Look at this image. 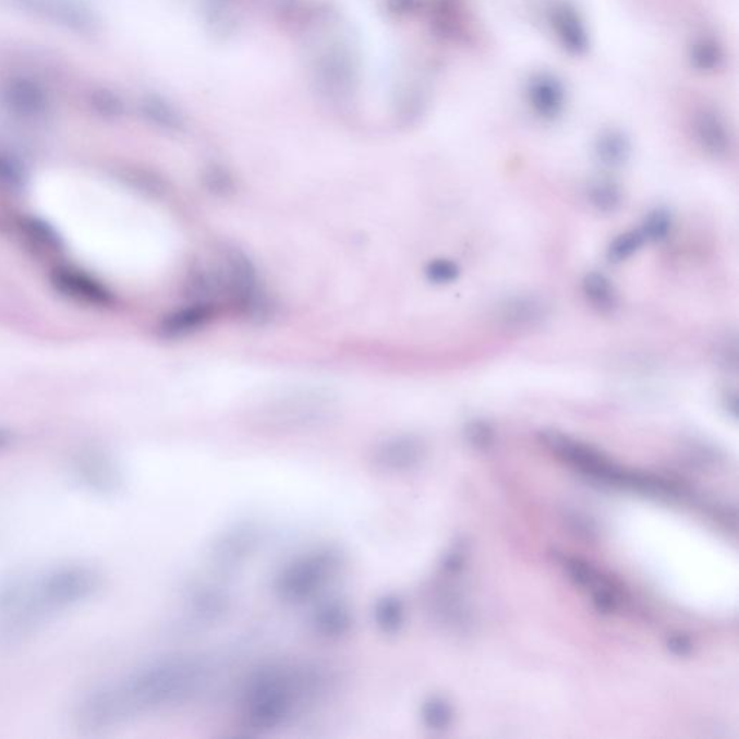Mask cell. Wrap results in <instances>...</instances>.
Wrapping results in <instances>:
<instances>
[{"mask_svg":"<svg viewBox=\"0 0 739 739\" xmlns=\"http://www.w3.org/2000/svg\"><path fill=\"white\" fill-rule=\"evenodd\" d=\"M211 671L208 658L197 654L157 658L84 694L77 703L75 719L90 732L118 728L190 701L210 682Z\"/></svg>","mask_w":739,"mask_h":739,"instance_id":"obj_1","label":"cell"},{"mask_svg":"<svg viewBox=\"0 0 739 739\" xmlns=\"http://www.w3.org/2000/svg\"><path fill=\"white\" fill-rule=\"evenodd\" d=\"M100 572L65 564L39 573L20 572L15 595L0 614L4 635L15 639L37 630L57 614L86 603L101 590Z\"/></svg>","mask_w":739,"mask_h":739,"instance_id":"obj_2","label":"cell"},{"mask_svg":"<svg viewBox=\"0 0 739 739\" xmlns=\"http://www.w3.org/2000/svg\"><path fill=\"white\" fill-rule=\"evenodd\" d=\"M328 688V676L315 665L275 663L257 669L244 685L240 724L247 731H275L313 705Z\"/></svg>","mask_w":739,"mask_h":739,"instance_id":"obj_3","label":"cell"},{"mask_svg":"<svg viewBox=\"0 0 739 739\" xmlns=\"http://www.w3.org/2000/svg\"><path fill=\"white\" fill-rule=\"evenodd\" d=\"M342 567L344 556L337 547L323 546L306 552L280 569L274 581L275 594L283 603H306L336 580Z\"/></svg>","mask_w":739,"mask_h":739,"instance_id":"obj_4","label":"cell"},{"mask_svg":"<svg viewBox=\"0 0 739 739\" xmlns=\"http://www.w3.org/2000/svg\"><path fill=\"white\" fill-rule=\"evenodd\" d=\"M226 300L235 306L249 323L265 325L275 317L276 306L267 295L255 264L246 253L235 247H222L217 255Z\"/></svg>","mask_w":739,"mask_h":739,"instance_id":"obj_5","label":"cell"},{"mask_svg":"<svg viewBox=\"0 0 739 739\" xmlns=\"http://www.w3.org/2000/svg\"><path fill=\"white\" fill-rule=\"evenodd\" d=\"M542 439L556 456L594 480L639 489L643 493H649L652 487V476L626 473L594 448L578 443L559 432H543Z\"/></svg>","mask_w":739,"mask_h":739,"instance_id":"obj_6","label":"cell"},{"mask_svg":"<svg viewBox=\"0 0 739 739\" xmlns=\"http://www.w3.org/2000/svg\"><path fill=\"white\" fill-rule=\"evenodd\" d=\"M259 524L240 522L218 534L208 549V564L218 576H231L259 549Z\"/></svg>","mask_w":739,"mask_h":739,"instance_id":"obj_7","label":"cell"},{"mask_svg":"<svg viewBox=\"0 0 739 739\" xmlns=\"http://www.w3.org/2000/svg\"><path fill=\"white\" fill-rule=\"evenodd\" d=\"M75 484L99 496H111L123 487L124 476L109 453L88 449L74 458L70 469Z\"/></svg>","mask_w":739,"mask_h":739,"instance_id":"obj_8","label":"cell"},{"mask_svg":"<svg viewBox=\"0 0 739 739\" xmlns=\"http://www.w3.org/2000/svg\"><path fill=\"white\" fill-rule=\"evenodd\" d=\"M425 453V444L417 436H390L374 448L372 464L383 473H407L421 464Z\"/></svg>","mask_w":739,"mask_h":739,"instance_id":"obj_9","label":"cell"},{"mask_svg":"<svg viewBox=\"0 0 739 739\" xmlns=\"http://www.w3.org/2000/svg\"><path fill=\"white\" fill-rule=\"evenodd\" d=\"M332 411V399L320 391H302L279 400L271 407V420L279 425H308L319 422Z\"/></svg>","mask_w":739,"mask_h":739,"instance_id":"obj_10","label":"cell"},{"mask_svg":"<svg viewBox=\"0 0 739 739\" xmlns=\"http://www.w3.org/2000/svg\"><path fill=\"white\" fill-rule=\"evenodd\" d=\"M230 611V596L216 583L195 586L185 599V625L195 629L216 625Z\"/></svg>","mask_w":739,"mask_h":739,"instance_id":"obj_11","label":"cell"},{"mask_svg":"<svg viewBox=\"0 0 739 739\" xmlns=\"http://www.w3.org/2000/svg\"><path fill=\"white\" fill-rule=\"evenodd\" d=\"M52 287L62 296L69 298L78 304L92 306H109L113 302V295L104 283L90 275L73 267H61L52 274Z\"/></svg>","mask_w":739,"mask_h":739,"instance_id":"obj_12","label":"cell"},{"mask_svg":"<svg viewBox=\"0 0 739 739\" xmlns=\"http://www.w3.org/2000/svg\"><path fill=\"white\" fill-rule=\"evenodd\" d=\"M216 314V306L194 304L173 311L160 320L159 337L168 341L184 340L193 334L206 328Z\"/></svg>","mask_w":739,"mask_h":739,"instance_id":"obj_13","label":"cell"},{"mask_svg":"<svg viewBox=\"0 0 739 739\" xmlns=\"http://www.w3.org/2000/svg\"><path fill=\"white\" fill-rule=\"evenodd\" d=\"M353 621L349 604L341 599H329L315 608L311 627L323 639L337 640L350 633Z\"/></svg>","mask_w":739,"mask_h":739,"instance_id":"obj_14","label":"cell"},{"mask_svg":"<svg viewBox=\"0 0 739 739\" xmlns=\"http://www.w3.org/2000/svg\"><path fill=\"white\" fill-rule=\"evenodd\" d=\"M547 315V305L537 296H514L502 302L497 317L506 327L529 328L541 324Z\"/></svg>","mask_w":739,"mask_h":739,"instance_id":"obj_15","label":"cell"},{"mask_svg":"<svg viewBox=\"0 0 739 739\" xmlns=\"http://www.w3.org/2000/svg\"><path fill=\"white\" fill-rule=\"evenodd\" d=\"M582 291L595 308L611 311L617 305V295L607 276L591 271L582 280Z\"/></svg>","mask_w":739,"mask_h":739,"instance_id":"obj_16","label":"cell"},{"mask_svg":"<svg viewBox=\"0 0 739 739\" xmlns=\"http://www.w3.org/2000/svg\"><path fill=\"white\" fill-rule=\"evenodd\" d=\"M374 622L378 629L386 634L398 633L402 629L404 622V607L402 601L396 596H385V598L377 601L374 607Z\"/></svg>","mask_w":739,"mask_h":739,"instance_id":"obj_17","label":"cell"},{"mask_svg":"<svg viewBox=\"0 0 739 739\" xmlns=\"http://www.w3.org/2000/svg\"><path fill=\"white\" fill-rule=\"evenodd\" d=\"M698 133L701 144L707 153L715 155V157L727 153V133H725V129L720 126L718 120L703 116L698 124Z\"/></svg>","mask_w":739,"mask_h":739,"instance_id":"obj_18","label":"cell"},{"mask_svg":"<svg viewBox=\"0 0 739 739\" xmlns=\"http://www.w3.org/2000/svg\"><path fill=\"white\" fill-rule=\"evenodd\" d=\"M422 720L432 731H444L452 723V707L443 698H431L423 703Z\"/></svg>","mask_w":739,"mask_h":739,"instance_id":"obj_19","label":"cell"},{"mask_svg":"<svg viewBox=\"0 0 739 739\" xmlns=\"http://www.w3.org/2000/svg\"><path fill=\"white\" fill-rule=\"evenodd\" d=\"M596 153H598L601 162L607 165V167H620L629 157V144H627L625 137L609 133V135L601 137Z\"/></svg>","mask_w":739,"mask_h":739,"instance_id":"obj_20","label":"cell"},{"mask_svg":"<svg viewBox=\"0 0 739 739\" xmlns=\"http://www.w3.org/2000/svg\"><path fill=\"white\" fill-rule=\"evenodd\" d=\"M587 195L592 206L601 213H614L621 204V191L611 181L595 182Z\"/></svg>","mask_w":739,"mask_h":739,"instance_id":"obj_21","label":"cell"},{"mask_svg":"<svg viewBox=\"0 0 739 739\" xmlns=\"http://www.w3.org/2000/svg\"><path fill=\"white\" fill-rule=\"evenodd\" d=\"M564 565L573 582L581 586L591 587L592 592L609 585V583L605 581L590 564H586L585 560L564 558Z\"/></svg>","mask_w":739,"mask_h":739,"instance_id":"obj_22","label":"cell"},{"mask_svg":"<svg viewBox=\"0 0 739 739\" xmlns=\"http://www.w3.org/2000/svg\"><path fill=\"white\" fill-rule=\"evenodd\" d=\"M645 238L641 230L627 231V233L618 235L608 249L609 261L614 264H620V262L629 259L643 246Z\"/></svg>","mask_w":739,"mask_h":739,"instance_id":"obj_23","label":"cell"},{"mask_svg":"<svg viewBox=\"0 0 739 739\" xmlns=\"http://www.w3.org/2000/svg\"><path fill=\"white\" fill-rule=\"evenodd\" d=\"M203 184L214 197H230L235 190L234 181L230 173L218 167H213L204 172Z\"/></svg>","mask_w":739,"mask_h":739,"instance_id":"obj_24","label":"cell"},{"mask_svg":"<svg viewBox=\"0 0 739 739\" xmlns=\"http://www.w3.org/2000/svg\"><path fill=\"white\" fill-rule=\"evenodd\" d=\"M671 229V217L669 211L657 208L645 217L644 225L641 227V233L644 234L645 240L658 242L669 234Z\"/></svg>","mask_w":739,"mask_h":739,"instance_id":"obj_25","label":"cell"},{"mask_svg":"<svg viewBox=\"0 0 739 739\" xmlns=\"http://www.w3.org/2000/svg\"><path fill=\"white\" fill-rule=\"evenodd\" d=\"M425 274L432 283L447 284L460 276V267L452 261L436 259L426 266Z\"/></svg>","mask_w":739,"mask_h":739,"instance_id":"obj_26","label":"cell"},{"mask_svg":"<svg viewBox=\"0 0 739 739\" xmlns=\"http://www.w3.org/2000/svg\"><path fill=\"white\" fill-rule=\"evenodd\" d=\"M465 438L474 448L485 451L494 443V431L487 422L473 421L465 426Z\"/></svg>","mask_w":739,"mask_h":739,"instance_id":"obj_27","label":"cell"},{"mask_svg":"<svg viewBox=\"0 0 739 739\" xmlns=\"http://www.w3.org/2000/svg\"><path fill=\"white\" fill-rule=\"evenodd\" d=\"M26 234L29 238L37 240L39 244L47 247H60V239L57 238L56 231L51 229L50 226L37 218H29L28 221L24 222Z\"/></svg>","mask_w":739,"mask_h":739,"instance_id":"obj_28","label":"cell"},{"mask_svg":"<svg viewBox=\"0 0 739 739\" xmlns=\"http://www.w3.org/2000/svg\"><path fill=\"white\" fill-rule=\"evenodd\" d=\"M24 184V173L11 158L0 154V185L9 190H20Z\"/></svg>","mask_w":739,"mask_h":739,"instance_id":"obj_29","label":"cell"},{"mask_svg":"<svg viewBox=\"0 0 739 739\" xmlns=\"http://www.w3.org/2000/svg\"><path fill=\"white\" fill-rule=\"evenodd\" d=\"M534 93H536V96L538 97V99H534V104H536L534 106H536L542 113H555L560 99H558L559 93L556 92L554 84L541 83Z\"/></svg>","mask_w":739,"mask_h":739,"instance_id":"obj_30","label":"cell"},{"mask_svg":"<svg viewBox=\"0 0 739 739\" xmlns=\"http://www.w3.org/2000/svg\"><path fill=\"white\" fill-rule=\"evenodd\" d=\"M669 650L678 656H687L692 650V643H690L688 637L675 635L669 640Z\"/></svg>","mask_w":739,"mask_h":739,"instance_id":"obj_31","label":"cell"},{"mask_svg":"<svg viewBox=\"0 0 739 739\" xmlns=\"http://www.w3.org/2000/svg\"><path fill=\"white\" fill-rule=\"evenodd\" d=\"M11 434L9 432L0 429V449H4L11 444Z\"/></svg>","mask_w":739,"mask_h":739,"instance_id":"obj_32","label":"cell"}]
</instances>
